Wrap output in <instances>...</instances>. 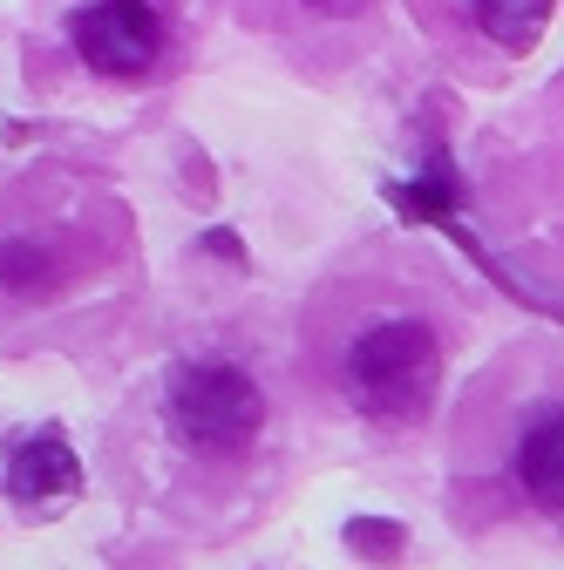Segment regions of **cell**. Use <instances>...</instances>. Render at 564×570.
Instances as JSON below:
<instances>
[{
	"label": "cell",
	"instance_id": "obj_6",
	"mask_svg": "<svg viewBox=\"0 0 564 570\" xmlns=\"http://www.w3.org/2000/svg\"><path fill=\"white\" fill-rule=\"evenodd\" d=\"M469 8H476V28L504 55H531L557 14V0H469Z\"/></svg>",
	"mask_w": 564,
	"mask_h": 570
},
{
	"label": "cell",
	"instance_id": "obj_5",
	"mask_svg": "<svg viewBox=\"0 0 564 570\" xmlns=\"http://www.w3.org/2000/svg\"><path fill=\"white\" fill-rule=\"evenodd\" d=\"M510 475H517V489L531 495L537 510H551V517L564 510V407H537L524 421Z\"/></svg>",
	"mask_w": 564,
	"mask_h": 570
},
{
	"label": "cell",
	"instance_id": "obj_1",
	"mask_svg": "<svg viewBox=\"0 0 564 570\" xmlns=\"http://www.w3.org/2000/svg\"><path fill=\"white\" fill-rule=\"evenodd\" d=\"M340 387L368 421L415 428L443 394V340L429 320H375L340 361Z\"/></svg>",
	"mask_w": 564,
	"mask_h": 570
},
{
	"label": "cell",
	"instance_id": "obj_3",
	"mask_svg": "<svg viewBox=\"0 0 564 570\" xmlns=\"http://www.w3.org/2000/svg\"><path fill=\"white\" fill-rule=\"evenodd\" d=\"M68 41L89 68L103 76H144V68L164 55V14L150 0H89L68 21Z\"/></svg>",
	"mask_w": 564,
	"mask_h": 570
},
{
	"label": "cell",
	"instance_id": "obj_2",
	"mask_svg": "<svg viewBox=\"0 0 564 570\" xmlns=\"http://www.w3.org/2000/svg\"><path fill=\"white\" fill-rule=\"evenodd\" d=\"M164 414H171L184 449H197V455H239V449L259 442V428H265V394L232 361H191V367L171 374Z\"/></svg>",
	"mask_w": 564,
	"mask_h": 570
},
{
	"label": "cell",
	"instance_id": "obj_4",
	"mask_svg": "<svg viewBox=\"0 0 564 570\" xmlns=\"http://www.w3.org/2000/svg\"><path fill=\"white\" fill-rule=\"evenodd\" d=\"M76 482H82V462H76L61 428H35V435L14 442V455H8L14 503H55V495H76Z\"/></svg>",
	"mask_w": 564,
	"mask_h": 570
},
{
	"label": "cell",
	"instance_id": "obj_7",
	"mask_svg": "<svg viewBox=\"0 0 564 570\" xmlns=\"http://www.w3.org/2000/svg\"><path fill=\"white\" fill-rule=\"evenodd\" d=\"M347 543H354V550H381V563L401 557V530L395 523H347Z\"/></svg>",
	"mask_w": 564,
	"mask_h": 570
},
{
	"label": "cell",
	"instance_id": "obj_8",
	"mask_svg": "<svg viewBox=\"0 0 564 570\" xmlns=\"http://www.w3.org/2000/svg\"><path fill=\"white\" fill-rule=\"evenodd\" d=\"M307 8H313V14H333V21H347V14H368L375 0H307Z\"/></svg>",
	"mask_w": 564,
	"mask_h": 570
}]
</instances>
